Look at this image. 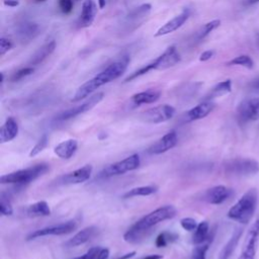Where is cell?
Instances as JSON below:
<instances>
[{"label":"cell","mask_w":259,"mask_h":259,"mask_svg":"<svg viewBox=\"0 0 259 259\" xmlns=\"http://www.w3.org/2000/svg\"><path fill=\"white\" fill-rule=\"evenodd\" d=\"M130 63V58L127 56H123L120 60L113 62L109 66H107L103 71L98 73L92 79L88 80L84 84H82L74 96L72 97L73 102L81 101L88 97L91 93H93L96 89L101 87L104 84H107L117 78H119L127 69V65Z\"/></svg>","instance_id":"6da1fadb"},{"label":"cell","mask_w":259,"mask_h":259,"mask_svg":"<svg viewBox=\"0 0 259 259\" xmlns=\"http://www.w3.org/2000/svg\"><path fill=\"white\" fill-rule=\"evenodd\" d=\"M176 214V208L172 205H163L149 212L138 222H136L124 234L123 240L127 243H137L141 241L149 230L157 224L172 219Z\"/></svg>","instance_id":"7a4b0ae2"},{"label":"cell","mask_w":259,"mask_h":259,"mask_svg":"<svg viewBox=\"0 0 259 259\" xmlns=\"http://www.w3.org/2000/svg\"><path fill=\"white\" fill-rule=\"evenodd\" d=\"M258 204V192L256 188L247 190L228 210V218L242 225L248 224L256 211Z\"/></svg>","instance_id":"3957f363"},{"label":"cell","mask_w":259,"mask_h":259,"mask_svg":"<svg viewBox=\"0 0 259 259\" xmlns=\"http://www.w3.org/2000/svg\"><path fill=\"white\" fill-rule=\"evenodd\" d=\"M49 169H50V166L46 163L35 164L33 166L2 175L0 177V183L1 184H15V185L27 184V183L32 182L33 180L37 179L45 173H47L49 171Z\"/></svg>","instance_id":"277c9868"},{"label":"cell","mask_w":259,"mask_h":259,"mask_svg":"<svg viewBox=\"0 0 259 259\" xmlns=\"http://www.w3.org/2000/svg\"><path fill=\"white\" fill-rule=\"evenodd\" d=\"M226 173L237 176H250L259 172V162L252 158H233L225 162Z\"/></svg>","instance_id":"5b68a950"},{"label":"cell","mask_w":259,"mask_h":259,"mask_svg":"<svg viewBox=\"0 0 259 259\" xmlns=\"http://www.w3.org/2000/svg\"><path fill=\"white\" fill-rule=\"evenodd\" d=\"M141 164L140 156L138 154H133L121 161L112 163L103 168L99 173V178H109L112 176L122 175L126 172L136 170Z\"/></svg>","instance_id":"8992f818"},{"label":"cell","mask_w":259,"mask_h":259,"mask_svg":"<svg viewBox=\"0 0 259 259\" xmlns=\"http://www.w3.org/2000/svg\"><path fill=\"white\" fill-rule=\"evenodd\" d=\"M236 115L240 123H247L259 119V97L242 100L236 109Z\"/></svg>","instance_id":"52a82bcc"},{"label":"cell","mask_w":259,"mask_h":259,"mask_svg":"<svg viewBox=\"0 0 259 259\" xmlns=\"http://www.w3.org/2000/svg\"><path fill=\"white\" fill-rule=\"evenodd\" d=\"M76 229H77V223L74 220H71L65 223H61L58 225H54V226H50V227H46V228L33 231L26 237V241H31L45 236L67 235L74 232Z\"/></svg>","instance_id":"ba28073f"},{"label":"cell","mask_w":259,"mask_h":259,"mask_svg":"<svg viewBox=\"0 0 259 259\" xmlns=\"http://www.w3.org/2000/svg\"><path fill=\"white\" fill-rule=\"evenodd\" d=\"M175 114V108L169 104H161L145 110L141 118L148 123H161L171 119Z\"/></svg>","instance_id":"9c48e42d"},{"label":"cell","mask_w":259,"mask_h":259,"mask_svg":"<svg viewBox=\"0 0 259 259\" xmlns=\"http://www.w3.org/2000/svg\"><path fill=\"white\" fill-rule=\"evenodd\" d=\"M104 97V94L102 92H97L94 95L90 96L89 99H87L85 102H83L82 104L75 106L73 108H69L63 112H61L57 117L56 120L58 121H64V120H68L71 119L73 117H76L82 113H85L89 110H91L95 105H97Z\"/></svg>","instance_id":"30bf717a"},{"label":"cell","mask_w":259,"mask_h":259,"mask_svg":"<svg viewBox=\"0 0 259 259\" xmlns=\"http://www.w3.org/2000/svg\"><path fill=\"white\" fill-rule=\"evenodd\" d=\"M259 243V219L249 229L238 259H254Z\"/></svg>","instance_id":"8fae6325"},{"label":"cell","mask_w":259,"mask_h":259,"mask_svg":"<svg viewBox=\"0 0 259 259\" xmlns=\"http://www.w3.org/2000/svg\"><path fill=\"white\" fill-rule=\"evenodd\" d=\"M180 59L181 57L176 47L171 46L161 56L152 62L153 68L154 70H166L177 65L180 62Z\"/></svg>","instance_id":"7c38bea8"},{"label":"cell","mask_w":259,"mask_h":259,"mask_svg":"<svg viewBox=\"0 0 259 259\" xmlns=\"http://www.w3.org/2000/svg\"><path fill=\"white\" fill-rule=\"evenodd\" d=\"M178 143V137L175 131H170L155 142L149 149L148 152L153 155H159L173 149Z\"/></svg>","instance_id":"4fadbf2b"},{"label":"cell","mask_w":259,"mask_h":259,"mask_svg":"<svg viewBox=\"0 0 259 259\" xmlns=\"http://www.w3.org/2000/svg\"><path fill=\"white\" fill-rule=\"evenodd\" d=\"M92 170L91 165H84L81 168L63 175L60 178V182L62 184H79L85 182L91 177Z\"/></svg>","instance_id":"5bb4252c"},{"label":"cell","mask_w":259,"mask_h":259,"mask_svg":"<svg viewBox=\"0 0 259 259\" xmlns=\"http://www.w3.org/2000/svg\"><path fill=\"white\" fill-rule=\"evenodd\" d=\"M232 195V189L225 185H215L204 193V199L210 204H221Z\"/></svg>","instance_id":"9a60e30c"},{"label":"cell","mask_w":259,"mask_h":259,"mask_svg":"<svg viewBox=\"0 0 259 259\" xmlns=\"http://www.w3.org/2000/svg\"><path fill=\"white\" fill-rule=\"evenodd\" d=\"M189 17V12L188 11H183L180 14L176 15L175 17H173L172 19H170L169 21H167L165 24H163L154 34L155 37L158 36H162V35H166L169 33L174 32L175 30H177L178 28H180L188 19Z\"/></svg>","instance_id":"2e32d148"},{"label":"cell","mask_w":259,"mask_h":259,"mask_svg":"<svg viewBox=\"0 0 259 259\" xmlns=\"http://www.w3.org/2000/svg\"><path fill=\"white\" fill-rule=\"evenodd\" d=\"M98 232V229L95 226H90L82 229L78 233H76L71 239H69L64 245L67 248L78 247L90 241Z\"/></svg>","instance_id":"e0dca14e"},{"label":"cell","mask_w":259,"mask_h":259,"mask_svg":"<svg viewBox=\"0 0 259 259\" xmlns=\"http://www.w3.org/2000/svg\"><path fill=\"white\" fill-rule=\"evenodd\" d=\"M97 12V6L93 0H84L78 19L80 27H88L92 24Z\"/></svg>","instance_id":"ac0fdd59"},{"label":"cell","mask_w":259,"mask_h":259,"mask_svg":"<svg viewBox=\"0 0 259 259\" xmlns=\"http://www.w3.org/2000/svg\"><path fill=\"white\" fill-rule=\"evenodd\" d=\"M214 103L211 100H205L196 106L189 109L186 113V119L188 121H194L198 119H202L207 116L214 108Z\"/></svg>","instance_id":"d6986e66"},{"label":"cell","mask_w":259,"mask_h":259,"mask_svg":"<svg viewBox=\"0 0 259 259\" xmlns=\"http://www.w3.org/2000/svg\"><path fill=\"white\" fill-rule=\"evenodd\" d=\"M78 149V142L74 139H68L59 143L54 148V153L61 159H70Z\"/></svg>","instance_id":"ffe728a7"},{"label":"cell","mask_w":259,"mask_h":259,"mask_svg":"<svg viewBox=\"0 0 259 259\" xmlns=\"http://www.w3.org/2000/svg\"><path fill=\"white\" fill-rule=\"evenodd\" d=\"M18 134V123L13 117H8L0 128V143H8L16 138Z\"/></svg>","instance_id":"44dd1931"},{"label":"cell","mask_w":259,"mask_h":259,"mask_svg":"<svg viewBox=\"0 0 259 259\" xmlns=\"http://www.w3.org/2000/svg\"><path fill=\"white\" fill-rule=\"evenodd\" d=\"M161 96V92L156 89H148L146 91H142L139 93L134 94L131 97V101L135 105H143V104H150L157 101Z\"/></svg>","instance_id":"7402d4cb"},{"label":"cell","mask_w":259,"mask_h":259,"mask_svg":"<svg viewBox=\"0 0 259 259\" xmlns=\"http://www.w3.org/2000/svg\"><path fill=\"white\" fill-rule=\"evenodd\" d=\"M55 49H56L55 40H51V41L45 44L32 55V57L29 61V64L31 66H36V65L42 63L49 56L52 55V53L55 51Z\"/></svg>","instance_id":"603a6c76"},{"label":"cell","mask_w":259,"mask_h":259,"mask_svg":"<svg viewBox=\"0 0 259 259\" xmlns=\"http://www.w3.org/2000/svg\"><path fill=\"white\" fill-rule=\"evenodd\" d=\"M243 234V229H236L235 232L233 233L232 237L230 238V240L227 242V244L224 246V248L222 249L219 259H230V257L232 256L234 250L236 249L238 242L241 238Z\"/></svg>","instance_id":"cb8c5ba5"},{"label":"cell","mask_w":259,"mask_h":259,"mask_svg":"<svg viewBox=\"0 0 259 259\" xmlns=\"http://www.w3.org/2000/svg\"><path fill=\"white\" fill-rule=\"evenodd\" d=\"M26 215L35 218V217H48L51 214V208L47 201L40 200L28 205L25 209Z\"/></svg>","instance_id":"d4e9b609"},{"label":"cell","mask_w":259,"mask_h":259,"mask_svg":"<svg viewBox=\"0 0 259 259\" xmlns=\"http://www.w3.org/2000/svg\"><path fill=\"white\" fill-rule=\"evenodd\" d=\"M208 233H209L208 223L206 221L200 222L194 231V235L192 237V243L197 246L209 241Z\"/></svg>","instance_id":"484cf974"},{"label":"cell","mask_w":259,"mask_h":259,"mask_svg":"<svg viewBox=\"0 0 259 259\" xmlns=\"http://www.w3.org/2000/svg\"><path fill=\"white\" fill-rule=\"evenodd\" d=\"M232 91V81L230 79H227L225 81H222L218 83L208 93L206 100H211L212 98L224 96Z\"/></svg>","instance_id":"4316f807"},{"label":"cell","mask_w":259,"mask_h":259,"mask_svg":"<svg viewBox=\"0 0 259 259\" xmlns=\"http://www.w3.org/2000/svg\"><path fill=\"white\" fill-rule=\"evenodd\" d=\"M157 191V187L154 185H147V186H139L127 190L122 197L123 198H132L136 196H149L154 194Z\"/></svg>","instance_id":"83f0119b"},{"label":"cell","mask_w":259,"mask_h":259,"mask_svg":"<svg viewBox=\"0 0 259 259\" xmlns=\"http://www.w3.org/2000/svg\"><path fill=\"white\" fill-rule=\"evenodd\" d=\"M221 24V20L219 19H213L209 22H206L205 24H203L200 29L197 31L196 33V37L197 39H203L205 36H207L212 30H214L215 28H218Z\"/></svg>","instance_id":"f1b7e54d"},{"label":"cell","mask_w":259,"mask_h":259,"mask_svg":"<svg viewBox=\"0 0 259 259\" xmlns=\"http://www.w3.org/2000/svg\"><path fill=\"white\" fill-rule=\"evenodd\" d=\"M177 239H178V236L176 234L169 233V232H163L157 236L155 245L158 248H163V247H166L169 243L176 241Z\"/></svg>","instance_id":"f546056e"},{"label":"cell","mask_w":259,"mask_h":259,"mask_svg":"<svg viewBox=\"0 0 259 259\" xmlns=\"http://www.w3.org/2000/svg\"><path fill=\"white\" fill-rule=\"evenodd\" d=\"M228 66H242L247 69H252L254 67V62L248 55H240L238 57H235L233 60H231L228 64Z\"/></svg>","instance_id":"4dcf8cb0"},{"label":"cell","mask_w":259,"mask_h":259,"mask_svg":"<svg viewBox=\"0 0 259 259\" xmlns=\"http://www.w3.org/2000/svg\"><path fill=\"white\" fill-rule=\"evenodd\" d=\"M38 25L33 22L23 23L19 28V34L22 38H31L37 32Z\"/></svg>","instance_id":"1f68e13d"},{"label":"cell","mask_w":259,"mask_h":259,"mask_svg":"<svg viewBox=\"0 0 259 259\" xmlns=\"http://www.w3.org/2000/svg\"><path fill=\"white\" fill-rule=\"evenodd\" d=\"M34 72V68L32 66L29 67H25V68H21L19 70H17L16 72H14L11 77H10V81L11 82H17L22 80L23 78L31 75Z\"/></svg>","instance_id":"d6a6232c"},{"label":"cell","mask_w":259,"mask_h":259,"mask_svg":"<svg viewBox=\"0 0 259 259\" xmlns=\"http://www.w3.org/2000/svg\"><path fill=\"white\" fill-rule=\"evenodd\" d=\"M48 142H49L48 136L46 134H44L40 137V139L36 142V144L31 148V150L29 152V157H34V156L38 155L41 151H44L45 148L48 146Z\"/></svg>","instance_id":"836d02e7"},{"label":"cell","mask_w":259,"mask_h":259,"mask_svg":"<svg viewBox=\"0 0 259 259\" xmlns=\"http://www.w3.org/2000/svg\"><path fill=\"white\" fill-rule=\"evenodd\" d=\"M209 243L210 241H207L203 244L197 245V247H195L191 259H206V251L208 250L209 247Z\"/></svg>","instance_id":"e575fe53"},{"label":"cell","mask_w":259,"mask_h":259,"mask_svg":"<svg viewBox=\"0 0 259 259\" xmlns=\"http://www.w3.org/2000/svg\"><path fill=\"white\" fill-rule=\"evenodd\" d=\"M0 211L3 215H11L13 213V208L6 196H4V193H1L0 198Z\"/></svg>","instance_id":"d590c367"},{"label":"cell","mask_w":259,"mask_h":259,"mask_svg":"<svg viewBox=\"0 0 259 259\" xmlns=\"http://www.w3.org/2000/svg\"><path fill=\"white\" fill-rule=\"evenodd\" d=\"M197 225H198L197 222L192 218H183L180 220V226L182 227L183 230H185L187 232L195 231Z\"/></svg>","instance_id":"8d00e7d4"},{"label":"cell","mask_w":259,"mask_h":259,"mask_svg":"<svg viewBox=\"0 0 259 259\" xmlns=\"http://www.w3.org/2000/svg\"><path fill=\"white\" fill-rule=\"evenodd\" d=\"M151 10V4L149 3H146V4H143L141 6H139L138 8H136L134 11H132L130 17H142V16H145L147 15Z\"/></svg>","instance_id":"74e56055"},{"label":"cell","mask_w":259,"mask_h":259,"mask_svg":"<svg viewBox=\"0 0 259 259\" xmlns=\"http://www.w3.org/2000/svg\"><path fill=\"white\" fill-rule=\"evenodd\" d=\"M12 48H13V42L10 39L6 37L0 38V56H4Z\"/></svg>","instance_id":"f35d334b"},{"label":"cell","mask_w":259,"mask_h":259,"mask_svg":"<svg viewBox=\"0 0 259 259\" xmlns=\"http://www.w3.org/2000/svg\"><path fill=\"white\" fill-rule=\"evenodd\" d=\"M61 11L64 14H69L73 10V1L72 0H59L58 2Z\"/></svg>","instance_id":"ab89813d"},{"label":"cell","mask_w":259,"mask_h":259,"mask_svg":"<svg viewBox=\"0 0 259 259\" xmlns=\"http://www.w3.org/2000/svg\"><path fill=\"white\" fill-rule=\"evenodd\" d=\"M99 250H100V247H92L82 256H78V257H75L72 259H95Z\"/></svg>","instance_id":"60d3db41"},{"label":"cell","mask_w":259,"mask_h":259,"mask_svg":"<svg viewBox=\"0 0 259 259\" xmlns=\"http://www.w3.org/2000/svg\"><path fill=\"white\" fill-rule=\"evenodd\" d=\"M214 55V52L211 51V50H207V51H204L203 53L200 54L199 56V61L200 62H205V61H208L210 60Z\"/></svg>","instance_id":"b9f144b4"},{"label":"cell","mask_w":259,"mask_h":259,"mask_svg":"<svg viewBox=\"0 0 259 259\" xmlns=\"http://www.w3.org/2000/svg\"><path fill=\"white\" fill-rule=\"evenodd\" d=\"M109 257V250L107 248H100L95 259H107Z\"/></svg>","instance_id":"7bdbcfd3"},{"label":"cell","mask_w":259,"mask_h":259,"mask_svg":"<svg viewBox=\"0 0 259 259\" xmlns=\"http://www.w3.org/2000/svg\"><path fill=\"white\" fill-rule=\"evenodd\" d=\"M3 4L8 7H16L19 4L18 0H4Z\"/></svg>","instance_id":"ee69618b"},{"label":"cell","mask_w":259,"mask_h":259,"mask_svg":"<svg viewBox=\"0 0 259 259\" xmlns=\"http://www.w3.org/2000/svg\"><path fill=\"white\" fill-rule=\"evenodd\" d=\"M136 255V251H132L130 253H126V254H123V255H120L118 257H116L115 259H130L132 257H134Z\"/></svg>","instance_id":"f6af8a7d"},{"label":"cell","mask_w":259,"mask_h":259,"mask_svg":"<svg viewBox=\"0 0 259 259\" xmlns=\"http://www.w3.org/2000/svg\"><path fill=\"white\" fill-rule=\"evenodd\" d=\"M141 259H163V256L159 255V254H152V255L145 256V257H143Z\"/></svg>","instance_id":"bcb514c9"},{"label":"cell","mask_w":259,"mask_h":259,"mask_svg":"<svg viewBox=\"0 0 259 259\" xmlns=\"http://www.w3.org/2000/svg\"><path fill=\"white\" fill-rule=\"evenodd\" d=\"M251 87L254 89H258L259 90V77L256 78L252 83H251Z\"/></svg>","instance_id":"7dc6e473"},{"label":"cell","mask_w":259,"mask_h":259,"mask_svg":"<svg viewBox=\"0 0 259 259\" xmlns=\"http://www.w3.org/2000/svg\"><path fill=\"white\" fill-rule=\"evenodd\" d=\"M97 3H98V7H99L100 9H102V8L105 6L106 1H105V0H97Z\"/></svg>","instance_id":"c3c4849f"},{"label":"cell","mask_w":259,"mask_h":259,"mask_svg":"<svg viewBox=\"0 0 259 259\" xmlns=\"http://www.w3.org/2000/svg\"><path fill=\"white\" fill-rule=\"evenodd\" d=\"M258 2H259V0H247V1H246V3H247L248 5L255 4V3H258Z\"/></svg>","instance_id":"681fc988"},{"label":"cell","mask_w":259,"mask_h":259,"mask_svg":"<svg viewBox=\"0 0 259 259\" xmlns=\"http://www.w3.org/2000/svg\"><path fill=\"white\" fill-rule=\"evenodd\" d=\"M46 0H33V2H36V3H39V2H44Z\"/></svg>","instance_id":"f907efd6"}]
</instances>
